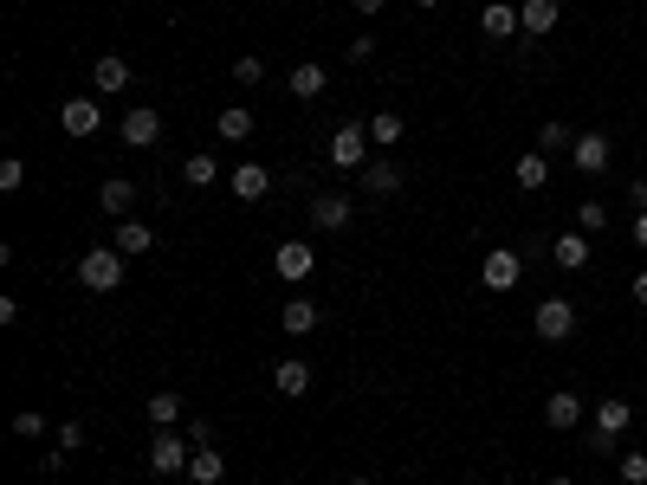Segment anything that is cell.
I'll return each instance as SVG.
<instances>
[{"label": "cell", "mask_w": 647, "mask_h": 485, "mask_svg": "<svg viewBox=\"0 0 647 485\" xmlns=\"http://www.w3.org/2000/svg\"><path fill=\"white\" fill-rule=\"evenodd\" d=\"M143 453H149V473L175 479V473H188V460H195V440H188V427H156Z\"/></svg>", "instance_id": "cell-1"}, {"label": "cell", "mask_w": 647, "mask_h": 485, "mask_svg": "<svg viewBox=\"0 0 647 485\" xmlns=\"http://www.w3.org/2000/svg\"><path fill=\"white\" fill-rule=\"evenodd\" d=\"M635 427V401H596L589 408V453H609Z\"/></svg>", "instance_id": "cell-2"}, {"label": "cell", "mask_w": 647, "mask_h": 485, "mask_svg": "<svg viewBox=\"0 0 647 485\" xmlns=\"http://www.w3.org/2000/svg\"><path fill=\"white\" fill-rule=\"evenodd\" d=\"M78 279H85V291H117L123 285V253L117 246H91V253L78 259Z\"/></svg>", "instance_id": "cell-3"}, {"label": "cell", "mask_w": 647, "mask_h": 485, "mask_svg": "<svg viewBox=\"0 0 647 485\" xmlns=\"http://www.w3.org/2000/svg\"><path fill=\"white\" fill-rule=\"evenodd\" d=\"M531 330H538L544 343H570L576 337V304L570 298H544L538 311H531Z\"/></svg>", "instance_id": "cell-4"}, {"label": "cell", "mask_w": 647, "mask_h": 485, "mask_svg": "<svg viewBox=\"0 0 647 485\" xmlns=\"http://www.w3.org/2000/svg\"><path fill=\"white\" fill-rule=\"evenodd\" d=\"M369 149H376V143H369V123H343V130L330 136V162H337L343 175H350V169H369Z\"/></svg>", "instance_id": "cell-5"}, {"label": "cell", "mask_w": 647, "mask_h": 485, "mask_svg": "<svg viewBox=\"0 0 647 485\" xmlns=\"http://www.w3.org/2000/svg\"><path fill=\"white\" fill-rule=\"evenodd\" d=\"M525 279V259H518V246H492L486 259H479V285L486 291H512Z\"/></svg>", "instance_id": "cell-6"}, {"label": "cell", "mask_w": 647, "mask_h": 485, "mask_svg": "<svg viewBox=\"0 0 647 485\" xmlns=\"http://www.w3.org/2000/svg\"><path fill=\"white\" fill-rule=\"evenodd\" d=\"M272 272H279V279H292V285H305L311 272H318V246H305V240H285L279 253H272Z\"/></svg>", "instance_id": "cell-7"}, {"label": "cell", "mask_w": 647, "mask_h": 485, "mask_svg": "<svg viewBox=\"0 0 647 485\" xmlns=\"http://www.w3.org/2000/svg\"><path fill=\"white\" fill-rule=\"evenodd\" d=\"M609 156H615V149H609V136H602V130H576L570 162H576L583 175H609Z\"/></svg>", "instance_id": "cell-8"}, {"label": "cell", "mask_w": 647, "mask_h": 485, "mask_svg": "<svg viewBox=\"0 0 647 485\" xmlns=\"http://www.w3.org/2000/svg\"><path fill=\"white\" fill-rule=\"evenodd\" d=\"M583 414H589V401L570 395V388H557V395L544 401V427H550V434H570V427H583Z\"/></svg>", "instance_id": "cell-9"}, {"label": "cell", "mask_w": 647, "mask_h": 485, "mask_svg": "<svg viewBox=\"0 0 647 485\" xmlns=\"http://www.w3.org/2000/svg\"><path fill=\"white\" fill-rule=\"evenodd\" d=\"M59 123H65V136H98V130H104V110H98V97H65Z\"/></svg>", "instance_id": "cell-10"}, {"label": "cell", "mask_w": 647, "mask_h": 485, "mask_svg": "<svg viewBox=\"0 0 647 485\" xmlns=\"http://www.w3.org/2000/svg\"><path fill=\"white\" fill-rule=\"evenodd\" d=\"M123 143H130V149H156L162 143V117L149 104H136L130 117H123Z\"/></svg>", "instance_id": "cell-11"}, {"label": "cell", "mask_w": 647, "mask_h": 485, "mask_svg": "<svg viewBox=\"0 0 647 485\" xmlns=\"http://www.w3.org/2000/svg\"><path fill=\"white\" fill-rule=\"evenodd\" d=\"M227 182H233V194H240V201H266V194H272V169H266V162H240Z\"/></svg>", "instance_id": "cell-12"}, {"label": "cell", "mask_w": 647, "mask_h": 485, "mask_svg": "<svg viewBox=\"0 0 647 485\" xmlns=\"http://www.w3.org/2000/svg\"><path fill=\"white\" fill-rule=\"evenodd\" d=\"M104 91H130V59L104 52V59L91 65V97H104Z\"/></svg>", "instance_id": "cell-13"}, {"label": "cell", "mask_w": 647, "mask_h": 485, "mask_svg": "<svg viewBox=\"0 0 647 485\" xmlns=\"http://www.w3.org/2000/svg\"><path fill=\"white\" fill-rule=\"evenodd\" d=\"M272 388H279L285 401H298V395H311V363L305 356H285L279 369H272Z\"/></svg>", "instance_id": "cell-14"}, {"label": "cell", "mask_w": 647, "mask_h": 485, "mask_svg": "<svg viewBox=\"0 0 647 485\" xmlns=\"http://www.w3.org/2000/svg\"><path fill=\"white\" fill-rule=\"evenodd\" d=\"M311 227H324V233L350 227V194H311Z\"/></svg>", "instance_id": "cell-15"}, {"label": "cell", "mask_w": 647, "mask_h": 485, "mask_svg": "<svg viewBox=\"0 0 647 485\" xmlns=\"http://www.w3.org/2000/svg\"><path fill=\"white\" fill-rule=\"evenodd\" d=\"M479 26H486L492 39H518V33H525V20H518V7H512V0H492V7L479 13Z\"/></svg>", "instance_id": "cell-16"}, {"label": "cell", "mask_w": 647, "mask_h": 485, "mask_svg": "<svg viewBox=\"0 0 647 485\" xmlns=\"http://www.w3.org/2000/svg\"><path fill=\"white\" fill-rule=\"evenodd\" d=\"M550 259H557L563 272H583V266H589V233H583V227H576V233H557Z\"/></svg>", "instance_id": "cell-17"}, {"label": "cell", "mask_w": 647, "mask_h": 485, "mask_svg": "<svg viewBox=\"0 0 647 485\" xmlns=\"http://www.w3.org/2000/svg\"><path fill=\"white\" fill-rule=\"evenodd\" d=\"M98 207L110 220H130V207H136V182H123V175H110V182L98 188Z\"/></svg>", "instance_id": "cell-18"}, {"label": "cell", "mask_w": 647, "mask_h": 485, "mask_svg": "<svg viewBox=\"0 0 647 485\" xmlns=\"http://www.w3.org/2000/svg\"><path fill=\"white\" fill-rule=\"evenodd\" d=\"M279 324H285V330H292V337H311V330H318V324H324V311H318V304H311V298H285V311H279Z\"/></svg>", "instance_id": "cell-19"}, {"label": "cell", "mask_w": 647, "mask_h": 485, "mask_svg": "<svg viewBox=\"0 0 647 485\" xmlns=\"http://www.w3.org/2000/svg\"><path fill=\"white\" fill-rule=\"evenodd\" d=\"M214 136H220V143H246V136H253V110H246V104H227L214 117Z\"/></svg>", "instance_id": "cell-20"}, {"label": "cell", "mask_w": 647, "mask_h": 485, "mask_svg": "<svg viewBox=\"0 0 647 485\" xmlns=\"http://www.w3.org/2000/svg\"><path fill=\"white\" fill-rule=\"evenodd\" d=\"M110 246H117L123 259H143L149 246H156V233H149L143 220H117V240H110Z\"/></svg>", "instance_id": "cell-21"}, {"label": "cell", "mask_w": 647, "mask_h": 485, "mask_svg": "<svg viewBox=\"0 0 647 485\" xmlns=\"http://www.w3.org/2000/svg\"><path fill=\"white\" fill-rule=\"evenodd\" d=\"M143 414H149V427H182V395H175V388H156V395L143 401Z\"/></svg>", "instance_id": "cell-22"}, {"label": "cell", "mask_w": 647, "mask_h": 485, "mask_svg": "<svg viewBox=\"0 0 647 485\" xmlns=\"http://www.w3.org/2000/svg\"><path fill=\"white\" fill-rule=\"evenodd\" d=\"M518 20H525V33H531V39L557 33V0H525V7H518Z\"/></svg>", "instance_id": "cell-23"}, {"label": "cell", "mask_w": 647, "mask_h": 485, "mask_svg": "<svg viewBox=\"0 0 647 485\" xmlns=\"http://www.w3.org/2000/svg\"><path fill=\"white\" fill-rule=\"evenodd\" d=\"M324 85H330V72H324V65H318V59H305V65H292V91H298V97H305V104H311V97H324Z\"/></svg>", "instance_id": "cell-24"}, {"label": "cell", "mask_w": 647, "mask_h": 485, "mask_svg": "<svg viewBox=\"0 0 647 485\" xmlns=\"http://www.w3.org/2000/svg\"><path fill=\"white\" fill-rule=\"evenodd\" d=\"M188 479H195V485H220V479H227V460H220L214 447H195V460H188Z\"/></svg>", "instance_id": "cell-25"}, {"label": "cell", "mask_w": 647, "mask_h": 485, "mask_svg": "<svg viewBox=\"0 0 647 485\" xmlns=\"http://www.w3.org/2000/svg\"><path fill=\"white\" fill-rule=\"evenodd\" d=\"M363 175V194H395L402 188V169H395V162H369V169H356Z\"/></svg>", "instance_id": "cell-26"}, {"label": "cell", "mask_w": 647, "mask_h": 485, "mask_svg": "<svg viewBox=\"0 0 647 485\" xmlns=\"http://www.w3.org/2000/svg\"><path fill=\"white\" fill-rule=\"evenodd\" d=\"M182 175H188V188H214L220 182V162L208 156V149H195V156L182 162Z\"/></svg>", "instance_id": "cell-27"}, {"label": "cell", "mask_w": 647, "mask_h": 485, "mask_svg": "<svg viewBox=\"0 0 647 485\" xmlns=\"http://www.w3.org/2000/svg\"><path fill=\"white\" fill-rule=\"evenodd\" d=\"M570 143H576L570 123H544L538 130V156H570Z\"/></svg>", "instance_id": "cell-28"}, {"label": "cell", "mask_w": 647, "mask_h": 485, "mask_svg": "<svg viewBox=\"0 0 647 485\" xmlns=\"http://www.w3.org/2000/svg\"><path fill=\"white\" fill-rule=\"evenodd\" d=\"M369 143H402V110H376V117H369Z\"/></svg>", "instance_id": "cell-29"}, {"label": "cell", "mask_w": 647, "mask_h": 485, "mask_svg": "<svg viewBox=\"0 0 647 485\" xmlns=\"http://www.w3.org/2000/svg\"><path fill=\"white\" fill-rule=\"evenodd\" d=\"M512 182H518V188H544V182H550V162L538 156V149H531V156H518V169H512Z\"/></svg>", "instance_id": "cell-30"}, {"label": "cell", "mask_w": 647, "mask_h": 485, "mask_svg": "<svg viewBox=\"0 0 647 485\" xmlns=\"http://www.w3.org/2000/svg\"><path fill=\"white\" fill-rule=\"evenodd\" d=\"M576 227L602 233V227H609V201H576Z\"/></svg>", "instance_id": "cell-31"}, {"label": "cell", "mask_w": 647, "mask_h": 485, "mask_svg": "<svg viewBox=\"0 0 647 485\" xmlns=\"http://www.w3.org/2000/svg\"><path fill=\"white\" fill-rule=\"evenodd\" d=\"M233 78H240V85H259V78H266V59H259V52H240V59H233Z\"/></svg>", "instance_id": "cell-32"}, {"label": "cell", "mask_w": 647, "mask_h": 485, "mask_svg": "<svg viewBox=\"0 0 647 485\" xmlns=\"http://www.w3.org/2000/svg\"><path fill=\"white\" fill-rule=\"evenodd\" d=\"M13 434H20V440H39V434H46V414H39V408H20V414H13Z\"/></svg>", "instance_id": "cell-33"}, {"label": "cell", "mask_w": 647, "mask_h": 485, "mask_svg": "<svg viewBox=\"0 0 647 485\" xmlns=\"http://www.w3.org/2000/svg\"><path fill=\"white\" fill-rule=\"evenodd\" d=\"M20 188H26V162L7 156V162H0V194H20Z\"/></svg>", "instance_id": "cell-34"}, {"label": "cell", "mask_w": 647, "mask_h": 485, "mask_svg": "<svg viewBox=\"0 0 647 485\" xmlns=\"http://www.w3.org/2000/svg\"><path fill=\"white\" fill-rule=\"evenodd\" d=\"M622 479L628 485H647V453H622Z\"/></svg>", "instance_id": "cell-35"}, {"label": "cell", "mask_w": 647, "mask_h": 485, "mask_svg": "<svg viewBox=\"0 0 647 485\" xmlns=\"http://www.w3.org/2000/svg\"><path fill=\"white\" fill-rule=\"evenodd\" d=\"M59 447H65V453H78V447H85V427L65 421V427H59Z\"/></svg>", "instance_id": "cell-36"}, {"label": "cell", "mask_w": 647, "mask_h": 485, "mask_svg": "<svg viewBox=\"0 0 647 485\" xmlns=\"http://www.w3.org/2000/svg\"><path fill=\"white\" fill-rule=\"evenodd\" d=\"M350 7H356V13H363V20H376V13H382V7H389V0H350Z\"/></svg>", "instance_id": "cell-37"}, {"label": "cell", "mask_w": 647, "mask_h": 485, "mask_svg": "<svg viewBox=\"0 0 647 485\" xmlns=\"http://www.w3.org/2000/svg\"><path fill=\"white\" fill-rule=\"evenodd\" d=\"M628 201H635V214H647V175H641L635 188H628Z\"/></svg>", "instance_id": "cell-38"}, {"label": "cell", "mask_w": 647, "mask_h": 485, "mask_svg": "<svg viewBox=\"0 0 647 485\" xmlns=\"http://www.w3.org/2000/svg\"><path fill=\"white\" fill-rule=\"evenodd\" d=\"M628 298H635L641 311H647V272H635V285H628Z\"/></svg>", "instance_id": "cell-39"}, {"label": "cell", "mask_w": 647, "mask_h": 485, "mask_svg": "<svg viewBox=\"0 0 647 485\" xmlns=\"http://www.w3.org/2000/svg\"><path fill=\"white\" fill-rule=\"evenodd\" d=\"M635 246H647V214H635Z\"/></svg>", "instance_id": "cell-40"}, {"label": "cell", "mask_w": 647, "mask_h": 485, "mask_svg": "<svg viewBox=\"0 0 647 485\" xmlns=\"http://www.w3.org/2000/svg\"><path fill=\"white\" fill-rule=\"evenodd\" d=\"M550 485H576V479H570V473H557V479H550Z\"/></svg>", "instance_id": "cell-41"}, {"label": "cell", "mask_w": 647, "mask_h": 485, "mask_svg": "<svg viewBox=\"0 0 647 485\" xmlns=\"http://www.w3.org/2000/svg\"><path fill=\"white\" fill-rule=\"evenodd\" d=\"M415 7H447V0H415Z\"/></svg>", "instance_id": "cell-42"}, {"label": "cell", "mask_w": 647, "mask_h": 485, "mask_svg": "<svg viewBox=\"0 0 647 485\" xmlns=\"http://www.w3.org/2000/svg\"><path fill=\"white\" fill-rule=\"evenodd\" d=\"M350 485H376V479H350Z\"/></svg>", "instance_id": "cell-43"}]
</instances>
